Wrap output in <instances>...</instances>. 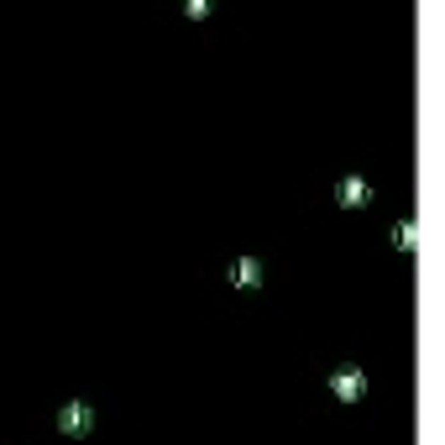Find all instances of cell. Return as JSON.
I'll use <instances>...</instances> for the list:
<instances>
[]
</instances>
